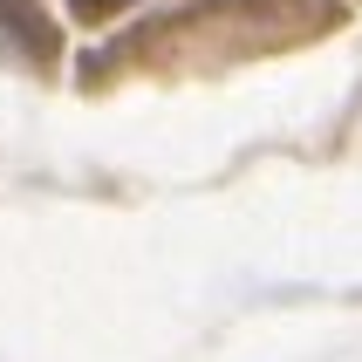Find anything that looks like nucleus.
Here are the masks:
<instances>
[{
  "label": "nucleus",
  "instance_id": "nucleus-1",
  "mask_svg": "<svg viewBox=\"0 0 362 362\" xmlns=\"http://www.w3.org/2000/svg\"><path fill=\"white\" fill-rule=\"evenodd\" d=\"M55 55H62L55 21L41 14L35 0H0V62H7V69H35V76H48Z\"/></svg>",
  "mask_w": 362,
  "mask_h": 362
}]
</instances>
